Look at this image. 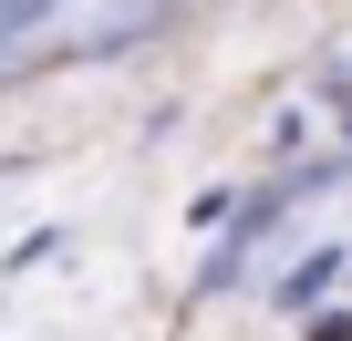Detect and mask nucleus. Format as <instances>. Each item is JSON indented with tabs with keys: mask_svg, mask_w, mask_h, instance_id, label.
Instances as JSON below:
<instances>
[{
	"mask_svg": "<svg viewBox=\"0 0 352 341\" xmlns=\"http://www.w3.org/2000/svg\"><path fill=\"white\" fill-rule=\"evenodd\" d=\"M331 269H342V248H311V259L280 279V300H290V310H300V300H321V290H331Z\"/></svg>",
	"mask_w": 352,
	"mask_h": 341,
	"instance_id": "1",
	"label": "nucleus"
},
{
	"mask_svg": "<svg viewBox=\"0 0 352 341\" xmlns=\"http://www.w3.org/2000/svg\"><path fill=\"white\" fill-rule=\"evenodd\" d=\"M32 21H52V0H0V52H11Z\"/></svg>",
	"mask_w": 352,
	"mask_h": 341,
	"instance_id": "2",
	"label": "nucleus"
},
{
	"mask_svg": "<svg viewBox=\"0 0 352 341\" xmlns=\"http://www.w3.org/2000/svg\"><path fill=\"white\" fill-rule=\"evenodd\" d=\"M311 341H352V310H321V320H311Z\"/></svg>",
	"mask_w": 352,
	"mask_h": 341,
	"instance_id": "3",
	"label": "nucleus"
}]
</instances>
